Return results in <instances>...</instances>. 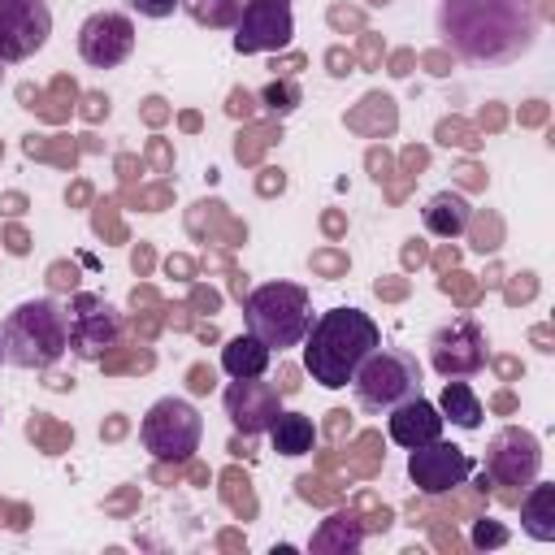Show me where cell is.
I'll use <instances>...</instances> for the list:
<instances>
[{
	"label": "cell",
	"mask_w": 555,
	"mask_h": 555,
	"mask_svg": "<svg viewBox=\"0 0 555 555\" xmlns=\"http://www.w3.org/2000/svg\"><path fill=\"white\" fill-rule=\"evenodd\" d=\"M0 364H4V334H0Z\"/></svg>",
	"instance_id": "obj_26"
},
{
	"label": "cell",
	"mask_w": 555,
	"mask_h": 555,
	"mask_svg": "<svg viewBox=\"0 0 555 555\" xmlns=\"http://www.w3.org/2000/svg\"><path fill=\"white\" fill-rule=\"evenodd\" d=\"M4 364L13 369H52L65 351H69V312L39 295V299H22L4 321Z\"/></svg>",
	"instance_id": "obj_3"
},
{
	"label": "cell",
	"mask_w": 555,
	"mask_h": 555,
	"mask_svg": "<svg viewBox=\"0 0 555 555\" xmlns=\"http://www.w3.org/2000/svg\"><path fill=\"white\" fill-rule=\"evenodd\" d=\"M0 78H4V69H0Z\"/></svg>",
	"instance_id": "obj_27"
},
{
	"label": "cell",
	"mask_w": 555,
	"mask_h": 555,
	"mask_svg": "<svg viewBox=\"0 0 555 555\" xmlns=\"http://www.w3.org/2000/svg\"><path fill=\"white\" fill-rule=\"evenodd\" d=\"M438 35L468 65H512L538 39L533 0H442Z\"/></svg>",
	"instance_id": "obj_1"
},
{
	"label": "cell",
	"mask_w": 555,
	"mask_h": 555,
	"mask_svg": "<svg viewBox=\"0 0 555 555\" xmlns=\"http://www.w3.org/2000/svg\"><path fill=\"white\" fill-rule=\"evenodd\" d=\"M473 455L447 438H434L425 447H412L408 451V477L421 494H451L455 486H464L473 477Z\"/></svg>",
	"instance_id": "obj_10"
},
{
	"label": "cell",
	"mask_w": 555,
	"mask_h": 555,
	"mask_svg": "<svg viewBox=\"0 0 555 555\" xmlns=\"http://www.w3.org/2000/svg\"><path fill=\"white\" fill-rule=\"evenodd\" d=\"M542 473V442L538 434L520 429V425H507L490 438L486 447V477L494 486H529L533 477Z\"/></svg>",
	"instance_id": "obj_12"
},
{
	"label": "cell",
	"mask_w": 555,
	"mask_h": 555,
	"mask_svg": "<svg viewBox=\"0 0 555 555\" xmlns=\"http://www.w3.org/2000/svg\"><path fill=\"white\" fill-rule=\"evenodd\" d=\"M507 542V529L494 525V520H477L473 525V546H503Z\"/></svg>",
	"instance_id": "obj_25"
},
{
	"label": "cell",
	"mask_w": 555,
	"mask_h": 555,
	"mask_svg": "<svg viewBox=\"0 0 555 555\" xmlns=\"http://www.w3.org/2000/svg\"><path fill=\"white\" fill-rule=\"evenodd\" d=\"M269 360H273V351L256 338V334H234L225 347H221V369H225V377H264L269 373Z\"/></svg>",
	"instance_id": "obj_18"
},
{
	"label": "cell",
	"mask_w": 555,
	"mask_h": 555,
	"mask_svg": "<svg viewBox=\"0 0 555 555\" xmlns=\"http://www.w3.org/2000/svg\"><path fill=\"white\" fill-rule=\"evenodd\" d=\"M199 438H204V416L195 412L191 399H178V395L156 399L139 421V442L156 460H173L178 464L191 451H199Z\"/></svg>",
	"instance_id": "obj_6"
},
{
	"label": "cell",
	"mask_w": 555,
	"mask_h": 555,
	"mask_svg": "<svg viewBox=\"0 0 555 555\" xmlns=\"http://www.w3.org/2000/svg\"><path fill=\"white\" fill-rule=\"evenodd\" d=\"M351 395H356V408L364 416H386L395 403L421 395V364L412 351H399V347H373L356 377H351Z\"/></svg>",
	"instance_id": "obj_5"
},
{
	"label": "cell",
	"mask_w": 555,
	"mask_h": 555,
	"mask_svg": "<svg viewBox=\"0 0 555 555\" xmlns=\"http://www.w3.org/2000/svg\"><path fill=\"white\" fill-rule=\"evenodd\" d=\"M134 52V22L117 9H100L78 26V56L91 69H113Z\"/></svg>",
	"instance_id": "obj_13"
},
{
	"label": "cell",
	"mask_w": 555,
	"mask_h": 555,
	"mask_svg": "<svg viewBox=\"0 0 555 555\" xmlns=\"http://www.w3.org/2000/svg\"><path fill=\"white\" fill-rule=\"evenodd\" d=\"M52 35L48 0H0V65L30 61Z\"/></svg>",
	"instance_id": "obj_9"
},
{
	"label": "cell",
	"mask_w": 555,
	"mask_h": 555,
	"mask_svg": "<svg viewBox=\"0 0 555 555\" xmlns=\"http://www.w3.org/2000/svg\"><path fill=\"white\" fill-rule=\"evenodd\" d=\"M221 403H225L230 425H234L238 434H247V438L269 434L273 416L282 412V395H278V386L264 382V377H230Z\"/></svg>",
	"instance_id": "obj_14"
},
{
	"label": "cell",
	"mask_w": 555,
	"mask_h": 555,
	"mask_svg": "<svg viewBox=\"0 0 555 555\" xmlns=\"http://www.w3.org/2000/svg\"><path fill=\"white\" fill-rule=\"evenodd\" d=\"M243 325L256 334L269 351L299 347L312 325V299L299 282H260L243 299Z\"/></svg>",
	"instance_id": "obj_4"
},
{
	"label": "cell",
	"mask_w": 555,
	"mask_h": 555,
	"mask_svg": "<svg viewBox=\"0 0 555 555\" xmlns=\"http://www.w3.org/2000/svg\"><path fill=\"white\" fill-rule=\"evenodd\" d=\"M269 442H273L278 455L299 460V455H308V451L317 447V425H312V416L282 408V412L273 416V425H269Z\"/></svg>",
	"instance_id": "obj_19"
},
{
	"label": "cell",
	"mask_w": 555,
	"mask_h": 555,
	"mask_svg": "<svg viewBox=\"0 0 555 555\" xmlns=\"http://www.w3.org/2000/svg\"><path fill=\"white\" fill-rule=\"evenodd\" d=\"M429 364L434 373L447 382V377H473L486 369V334L473 317H455L447 325L434 330L429 338Z\"/></svg>",
	"instance_id": "obj_8"
},
{
	"label": "cell",
	"mask_w": 555,
	"mask_h": 555,
	"mask_svg": "<svg viewBox=\"0 0 555 555\" xmlns=\"http://www.w3.org/2000/svg\"><path fill=\"white\" fill-rule=\"evenodd\" d=\"M520 529L533 542H555V486L551 481H529L525 499H520Z\"/></svg>",
	"instance_id": "obj_17"
},
{
	"label": "cell",
	"mask_w": 555,
	"mask_h": 555,
	"mask_svg": "<svg viewBox=\"0 0 555 555\" xmlns=\"http://www.w3.org/2000/svg\"><path fill=\"white\" fill-rule=\"evenodd\" d=\"M299 347H304V369H308V377H312L317 386H325V390H343V386H351L360 360H364L373 347H382V330H377V321H373L364 308L343 304V308L321 312V317L308 325V334H304Z\"/></svg>",
	"instance_id": "obj_2"
},
{
	"label": "cell",
	"mask_w": 555,
	"mask_h": 555,
	"mask_svg": "<svg viewBox=\"0 0 555 555\" xmlns=\"http://www.w3.org/2000/svg\"><path fill=\"white\" fill-rule=\"evenodd\" d=\"M421 221H425V230L434 238H460L468 230V221H473V204L460 191H438L421 208Z\"/></svg>",
	"instance_id": "obj_16"
},
{
	"label": "cell",
	"mask_w": 555,
	"mask_h": 555,
	"mask_svg": "<svg viewBox=\"0 0 555 555\" xmlns=\"http://www.w3.org/2000/svg\"><path fill=\"white\" fill-rule=\"evenodd\" d=\"M442 425H447V421H442L438 403H429L425 395H412V399H403V403H395V408L386 412V434H390V442L403 447V451L442 438Z\"/></svg>",
	"instance_id": "obj_15"
},
{
	"label": "cell",
	"mask_w": 555,
	"mask_h": 555,
	"mask_svg": "<svg viewBox=\"0 0 555 555\" xmlns=\"http://www.w3.org/2000/svg\"><path fill=\"white\" fill-rule=\"evenodd\" d=\"M139 17H152V22H160V17H169L173 9H182V0H126Z\"/></svg>",
	"instance_id": "obj_24"
},
{
	"label": "cell",
	"mask_w": 555,
	"mask_h": 555,
	"mask_svg": "<svg viewBox=\"0 0 555 555\" xmlns=\"http://www.w3.org/2000/svg\"><path fill=\"white\" fill-rule=\"evenodd\" d=\"M438 412L455 429H481V399L473 395L468 377H447V386L438 395Z\"/></svg>",
	"instance_id": "obj_21"
},
{
	"label": "cell",
	"mask_w": 555,
	"mask_h": 555,
	"mask_svg": "<svg viewBox=\"0 0 555 555\" xmlns=\"http://www.w3.org/2000/svg\"><path fill=\"white\" fill-rule=\"evenodd\" d=\"M182 9L208 30H230L243 13V0H182Z\"/></svg>",
	"instance_id": "obj_22"
},
{
	"label": "cell",
	"mask_w": 555,
	"mask_h": 555,
	"mask_svg": "<svg viewBox=\"0 0 555 555\" xmlns=\"http://www.w3.org/2000/svg\"><path fill=\"white\" fill-rule=\"evenodd\" d=\"M65 312H69V351L78 360H100L121 338V312L104 295L78 291Z\"/></svg>",
	"instance_id": "obj_7"
},
{
	"label": "cell",
	"mask_w": 555,
	"mask_h": 555,
	"mask_svg": "<svg viewBox=\"0 0 555 555\" xmlns=\"http://www.w3.org/2000/svg\"><path fill=\"white\" fill-rule=\"evenodd\" d=\"M295 35V13L291 0H243V13L234 22V52L256 56V52H278Z\"/></svg>",
	"instance_id": "obj_11"
},
{
	"label": "cell",
	"mask_w": 555,
	"mask_h": 555,
	"mask_svg": "<svg viewBox=\"0 0 555 555\" xmlns=\"http://www.w3.org/2000/svg\"><path fill=\"white\" fill-rule=\"evenodd\" d=\"M360 542H364V525L356 516H347V512H334V516H325L317 525L308 551H317V555H356Z\"/></svg>",
	"instance_id": "obj_20"
},
{
	"label": "cell",
	"mask_w": 555,
	"mask_h": 555,
	"mask_svg": "<svg viewBox=\"0 0 555 555\" xmlns=\"http://www.w3.org/2000/svg\"><path fill=\"white\" fill-rule=\"evenodd\" d=\"M260 100H264V108L269 113H278V117H286L295 104H299V91L291 87V82H269L264 91H260Z\"/></svg>",
	"instance_id": "obj_23"
}]
</instances>
